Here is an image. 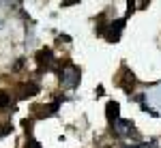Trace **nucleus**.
<instances>
[{
  "mask_svg": "<svg viewBox=\"0 0 161 148\" xmlns=\"http://www.w3.org/2000/svg\"><path fill=\"white\" fill-rule=\"evenodd\" d=\"M80 77H82L80 69H77L75 64H67V67L62 69V73H60V82H62V86H64V88L73 90V88L80 86Z\"/></svg>",
  "mask_w": 161,
  "mask_h": 148,
  "instance_id": "obj_1",
  "label": "nucleus"
},
{
  "mask_svg": "<svg viewBox=\"0 0 161 148\" xmlns=\"http://www.w3.org/2000/svg\"><path fill=\"white\" fill-rule=\"evenodd\" d=\"M114 131H116V135H129V133H133V123L131 120H125V118H118V120H114Z\"/></svg>",
  "mask_w": 161,
  "mask_h": 148,
  "instance_id": "obj_2",
  "label": "nucleus"
},
{
  "mask_svg": "<svg viewBox=\"0 0 161 148\" xmlns=\"http://www.w3.org/2000/svg\"><path fill=\"white\" fill-rule=\"evenodd\" d=\"M125 26V19H116L114 24H110V30H108V41H118L120 39V30Z\"/></svg>",
  "mask_w": 161,
  "mask_h": 148,
  "instance_id": "obj_3",
  "label": "nucleus"
},
{
  "mask_svg": "<svg viewBox=\"0 0 161 148\" xmlns=\"http://www.w3.org/2000/svg\"><path fill=\"white\" fill-rule=\"evenodd\" d=\"M105 112H108V120H110V123H114V120L120 118V116H118V114H120V105H118L116 101H110L108 107H105Z\"/></svg>",
  "mask_w": 161,
  "mask_h": 148,
  "instance_id": "obj_4",
  "label": "nucleus"
},
{
  "mask_svg": "<svg viewBox=\"0 0 161 148\" xmlns=\"http://www.w3.org/2000/svg\"><path fill=\"white\" fill-rule=\"evenodd\" d=\"M37 60H39V64H41V67H43V64H45V67H50L52 60H54V56H52L50 49H41V52L37 54Z\"/></svg>",
  "mask_w": 161,
  "mask_h": 148,
  "instance_id": "obj_5",
  "label": "nucleus"
},
{
  "mask_svg": "<svg viewBox=\"0 0 161 148\" xmlns=\"http://www.w3.org/2000/svg\"><path fill=\"white\" fill-rule=\"evenodd\" d=\"M37 92H39L37 84H24V86H22V97H32V95H37Z\"/></svg>",
  "mask_w": 161,
  "mask_h": 148,
  "instance_id": "obj_6",
  "label": "nucleus"
},
{
  "mask_svg": "<svg viewBox=\"0 0 161 148\" xmlns=\"http://www.w3.org/2000/svg\"><path fill=\"white\" fill-rule=\"evenodd\" d=\"M11 105V97L7 95V92H0V110H4V107H9Z\"/></svg>",
  "mask_w": 161,
  "mask_h": 148,
  "instance_id": "obj_7",
  "label": "nucleus"
},
{
  "mask_svg": "<svg viewBox=\"0 0 161 148\" xmlns=\"http://www.w3.org/2000/svg\"><path fill=\"white\" fill-rule=\"evenodd\" d=\"M133 11H136V2L133 0H127V15H131Z\"/></svg>",
  "mask_w": 161,
  "mask_h": 148,
  "instance_id": "obj_8",
  "label": "nucleus"
},
{
  "mask_svg": "<svg viewBox=\"0 0 161 148\" xmlns=\"http://www.w3.org/2000/svg\"><path fill=\"white\" fill-rule=\"evenodd\" d=\"M26 148H41V144H39V142H35V140H30V142L26 144Z\"/></svg>",
  "mask_w": 161,
  "mask_h": 148,
  "instance_id": "obj_9",
  "label": "nucleus"
},
{
  "mask_svg": "<svg viewBox=\"0 0 161 148\" xmlns=\"http://www.w3.org/2000/svg\"><path fill=\"white\" fill-rule=\"evenodd\" d=\"M11 131H13V127H2V129H0V137L7 135V133H11Z\"/></svg>",
  "mask_w": 161,
  "mask_h": 148,
  "instance_id": "obj_10",
  "label": "nucleus"
},
{
  "mask_svg": "<svg viewBox=\"0 0 161 148\" xmlns=\"http://www.w3.org/2000/svg\"><path fill=\"white\" fill-rule=\"evenodd\" d=\"M144 148H159V144H157V142H155V140H153V142H150V144H144Z\"/></svg>",
  "mask_w": 161,
  "mask_h": 148,
  "instance_id": "obj_11",
  "label": "nucleus"
},
{
  "mask_svg": "<svg viewBox=\"0 0 161 148\" xmlns=\"http://www.w3.org/2000/svg\"><path fill=\"white\" fill-rule=\"evenodd\" d=\"M75 2H80V0H64L62 4H64V7H69V4H75Z\"/></svg>",
  "mask_w": 161,
  "mask_h": 148,
  "instance_id": "obj_12",
  "label": "nucleus"
},
{
  "mask_svg": "<svg viewBox=\"0 0 161 148\" xmlns=\"http://www.w3.org/2000/svg\"><path fill=\"white\" fill-rule=\"evenodd\" d=\"M125 148H137V146H125Z\"/></svg>",
  "mask_w": 161,
  "mask_h": 148,
  "instance_id": "obj_13",
  "label": "nucleus"
}]
</instances>
